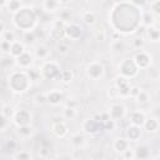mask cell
Segmentation results:
<instances>
[{"label": "cell", "instance_id": "1", "mask_svg": "<svg viewBox=\"0 0 160 160\" xmlns=\"http://www.w3.org/2000/svg\"><path fill=\"white\" fill-rule=\"evenodd\" d=\"M36 21H38V16H36L34 9L28 8V6L20 8L18 11H15L12 14L14 25L22 31L32 30L36 25Z\"/></svg>", "mask_w": 160, "mask_h": 160}, {"label": "cell", "instance_id": "2", "mask_svg": "<svg viewBox=\"0 0 160 160\" xmlns=\"http://www.w3.org/2000/svg\"><path fill=\"white\" fill-rule=\"evenodd\" d=\"M30 80L25 71H12L9 76V86L15 92H24L30 86Z\"/></svg>", "mask_w": 160, "mask_h": 160}, {"label": "cell", "instance_id": "3", "mask_svg": "<svg viewBox=\"0 0 160 160\" xmlns=\"http://www.w3.org/2000/svg\"><path fill=\"white\" fill-rule=\"evenodd\" d=\"M40 74H41V78H44V79L54 80V79H56L59 76L60 68L55 61L46 60V61L42 62V65L40 68Z\"/></svg>", "mask_w": 160, "mask_h": 160}, {"label": "cell", "instance_id": "4", "mask_svg": "<svg viewBox=\"0 0 160 160\" xmlns=\"http://www.w3.org/2000/svg\"><path fill=\"white\" fill-rule=\"evenodd\" d=\"M119 71H120L121 76H124L126 79H131L138 75L139 68L136 66L134 59H124L119 64Z\"/></svg>", "mask_w": 160, "mask_h": 160}, {"label": "cell", "instance_id": "5", "mask_svg": "<svg viewBox=\"0 0 160 160\" xmlns=\"http://www.w3.org/2000/svg\"><path fill=\"white\" fill-rule=\"evenodd\" d=\"M65 22H62L61 20L59 19H55L52 22H51V28L48 32L49 38L51 40H56V41H60L65 38Z\"/></svg>", "mask_w": 160, "mask_h": 160}, {"label": "cell", "instance_id": "6", "mask_svg": "<svg viewBox=\"0 0 160 160\" xmlns=\"http://www.w3.org/2000/svg\"><path fill=\"white\" fill-rule=\"evenodd\" d=\"M12 121L14 124L19 128V126H24V125H29L31 122V114L29 110L26 109H20V110H16L14 111V115H12Z\"/></svg>", "mask_w": 160, "mask_h": 160}, {"label": "cell", "instance_id": "7", "mask_svg": "<svg viewBox=\"0 0 160 160\" xmlns=\"http://www.w3.org/2000/svg\"><path fill=\"white\" fill-rule=\"evenodd\" d=\"M105 72V69H104V65L100 64V62H91L88 65L86 68V74L90 79L92 80H98L100 78H102Z\"/></svg>", "mask_w": 160, "mask_h": 160}, {"label": "cell", "instance_id": "8", "mask_svg": "<svg viewBox=\"0 0 160 160\" xmlns=\"http://www.w3.org/2000/svg\"><path fill=\"white\" fill-rule=\"evenodd\" d=\"M130 81L129 79L124 76H118L115 80V88L119 92V96H129V90H130Z\"/></svg>", "mask_w": 160, "mask_h": 160}, {"label": "cell", "instance_id": "9", "mask_svg": "<svg viewBox=\"0 0 160 160\" xmlns=\"http://www.w3.org/2000/svg\"><path fill=\"white\" fill-rule=\"evenodd\" d=\"M134 61H135V64H136V66H138L139 69H148V68L150 66V64H151V56H150L146 51L140 50V51L135 55Z\"/></svg>", "mask_w": 160, "mask_h": 160}, {"label": "cell", "instance_id": "10", "mask_svg": "<svg viewBox=\"0 0 160 160\" xmlns=\"http://www.w3.org/2000/svg\"><path fill=\"white\" fill-rule=\"evenodd\" d=\"M81 28L75 24V22H70L65 25V36L70 40H79L81 36Z\"/></svg>", "mask_w": 160, "mask_h": 160}, {"label": "cell", "instance_id": "11", "mask_svg": "<svg viewBox=\"0 0 160 160\" xmlns=\"http://www.w3.org/2000/svg\"><path fill=\"white\" fill-rule=\"evenodd\" d=\"M32 62H34V58H32V55H31L30 52H28V51H24L22 54H20V55L16 58V60H15V64H18V66H20L21 69H28V68H30V66L32 65Z\"/></svg>", "mask_w": 160, "mask_h": 160}, {"label": "cell", "instance_id": "12", "mask_svg": "<svg viewBox=\"0 0 160 160\" xmlns=\"http://www.w3.org/2000/svg\"><path fill=\"white\" fill-rule=\"evenodd\" d=\"M56 15H58V19L61 20L65 24H70L74 20V12H72V10L69 9V8H65V6L64 8L60 6L58 9V11H56Z\"/></svg>", "mask_w": 160, "mask_h": 160}, {"label": "cell", "instance_id": "13", "mask_svg": "<svg viewBox=\"0 0 160 160\" xmlns=\"http://www.w3.org/2000/svg\"><path fill=\"white\" fill-rule=\"evenodd\" d=\"M100 126H101V122L99 120H96V119H88V120H85L82 122V130L85 132H88V134L98 132Z\"/></svg>", "mask_w": 160, "mask_h": 160}, {"label": "cell", "instance_id": "14", "mask_svg": "<svg viewBox=\"0 0 160 160\" xmlns=\"http://www.w3.org/2000/svg\"><path fill=\"white\" fill-rule=\"evenodd\" d=\"M64 100L62 92L60 90H51L46 92V102H50L51 105H59Z\"/></svg>", "mask_w": 160, "mask_h": 160}, {"label": "cell", "instance_id": "15", "mask_svg": "<svg viewBox=\"0 0 160 160\" xmlns=\"http://www.w3.org/2000/svg\"><path fill=\"white\" fill-rule=\"evenodd\" d=\"M125 115V108L121 104H112L109 110V116L114 120H119Z\"/></svg>", "mask_w": 160, "mask_h": 160}, {"label": "cell", "instance_id": "16", "mask_svg": "<svg viewBox=\"0 0 160 160\" xmlns=\"http://www.w3.org/2000/svg\"><path fill=\"white\" fill-rule=\"evenodd\" d=\"M51 131L58 136V138H64L68 134V126L65 124V121H56L52 122L51 125Z\"/></svg>", "mask_w": 160, "mask_h": 160}, {"label": "cell", "instance_id": "17", "mask_svg": "<svg viewBox=\"0 0 160 160\" xmlns=\"http://www.w3.org/2000/svg\"><path fill=\"white\" fill-rule=\"evenodd\" d=\"M129 119H130V122L134 124V125H138V126H142L144 121H145V114L142 111H139V110H135L132 112H130L129 115Z\"/></svg>", "mask_w": 160, "mask_h": 160}, {"label": "cell", "instance_id": "18", "mask_svg": "<svg viewBox=\"0 0 160 160\" xmlns=\"http://www.w3.org/2000/svg\"><path fill=\"white\" fill-rule=\"evenodd\" d=\"M24 51H25V46H24V42H21V41H18V40H15V41H12V42H11L9 54H10L12 58H18V56H19L20 54H22Z\"/></svg>", "mask_w": 160, "mask_h": 160}, {"label": "cell", "instance_id": "19", "mask_svg": "<svg viewBox=\"0 0 160 160\" xmlns=\"http://www.w3.org/2000/svg\"><path fill=\"white\" fill-rule=\"evenodd\" d=\"M111 50L115 52V54H122L126 51V41H124L122 39H118V40H112L111 41V45H110Z\"/></svg>", "mask_w": 160, "mask_h": 160}, {"label": "cell", "instance_id": "20", "mask_svg": "<svg viewBox=\"0 0 160 160\" xmlns=\"http://www.w3.org/2000/svg\"><path fill=\"white\" fill-rule=\"evenodd\" d=\"M146 36H148L149 41L158 42L159 41V36H160V31H159L158 26H155V25L146 26Z\"/></svg>", "mask_w": 160, "mask_h": 160}, {"label": "cell", "instance_id": "21", "mask_svg": "<svg viewBox=\"0 0 160 160\" xmlns=\"http://www.w3.org/2000/svg\"><path fill=\"white\" fill-rule=\"evenodd\" d=\"M60 8L59 0H44L42 1V9L46 12H56Z\"/></svg>", "mask_w": 160, "mask_h": 160}, {"label": "cell", "instance_id": "22", "mask_svg": "<svg viewBox=\"0 0 160 160\" xmlns=\"http://www.w3.org/2000/svg\"><path fill=\"white\" fill-rule=\"evenodd\" d=\"M140 134H141L140 126L134 125V124H131V125L128 128V130H126V135H128L129 140H132V141H136V140L140 138Z\"/></svg>", "mask_w": 160, "mask_h": 160}, {"label": "cell", "instance_id": "23", "mask_svg": "<svg viewBox=\"0 0 160 160\" xmlns=\"http://www.w3.org/2000/svg\"><path fill=\"white\" fill-rule=\"evenodd\" d=\"M50 55V50L46 45H38L35 49V56L40 60H46Z\"/></svg>", "mask_w": 160, "mask_h": 160}, {"label": "cell", "instance_id": "24", "mask_svg": "<svg viewBox=\"0 0 160 160\" xmlns=\"http://www.w3.org/2000/svg\"><path fill=\"white\" fill-rule=\"evenodd\" d=\"M142 125H144V128H145L148 131L155 132V131L158 130V128H159V121H158L156 118H150V119H145V121H144Z\"/></svg>", "mask_w": 160, "mask_h": 160}, {"label": "cell", "instance_id": "25", "mask_svg": "<svg viewBox=\"0 0 160 160\" xmlns=\"http://www.w3.org/2000/svg\"><path fill=\"white\" fill-rule=\"evenodd\" d=\"M81 18H82V21H84L86 25H89V26L95 25V24H96V20H98L96 14L92 12V11H85V12H82Z\"/></svg>", "mask_w": 160, "mask_h": 160}, {"label": "cell", "instance_id": "26", "mask_svg": "<svg viewBox=\"0 0 160 160\" xmlns=\"http://www.w3.org/2000/svg\"><path fill=\"white\" fill-rule=\"evenodd\" d=\"M149 155H150V149L146 145H141L136 148V150H134V156L138 159H146Z\"/></svg>", "mask_w": 160, "mask_h": 160}, {"label": "cell", "instance_id": "27", "mask_svg": "<svg viewBox=\"0 0 160 160\" xmlns=\"http://www.w3.org/2000/svg\"><path fill=\"white\" fill-rule=\"evenodd\" d=\"M14 64H15V60L10 54H6L0 58V68L1 69H10Z\"/></svg>", "mask_w": 160, "mask_h": 160}, {"label": "cell", "instance_id": "28", "mask_svg": "<svg viewBox=\"0 0 160 160\" xmlns=\"http://www.w3.org/2000/svg\"><path fill=\"white\" fill-rule=\"evenodd\" d=\"M26 75L30 80V82L32 81H39L41 79V74H40V70L39 69H35V68H28L26 69Z\"/></svg>", "mask_w": 160, "mask_h": 160}, {"label": "cell", "instance_id": "29", "mask_svg": "<svg viewBox=\"0 0 160 160\" xmlns=\"http://www.w3.org/2000/svg\"><path fill=\"white\" fill-rule=\"evenodd\" d=\"M38 40L34 30H29V31H24L22 34V42L24 44H28V45H32L35 41Z\"/></svg>", "mask_w": 160, "mask_h": 160}, {"label": "cell", "instance_id": "30", "mask_svg": "<svg viewBox=\"0 0 160 160\" xmlns=\"http://www.w3.org/2000/svg\"><path fill=\"white\" fill-rule=\"evenodd\" d=\"M69 51H70L69 42H68V41H64V39L60 40V41L58 42V45H56V52L60 54V55H62V56H65V55L69 54Z\"/></svg>", "mask_w": 160, "mask_h": 160}, {"label": "cell", "instance_id": "31", "mask_svg": "<svg viewBox=\"0 0 160 160\" xmlns=\"http://www.w3.org/2000/svg\"><path fill=\"white\" fill-rule=\"evenodd\" d=\"M112 146H114V149L118 151V152H122L125 149H128L129 148V142L125 140V139H116L115 141H114V144H112Z\"/></svg>", "mask_w": 160, "mask_h": 160}, {"label": "cell", "instance_id": "32", "mask_svg": "<svg viewBox=\"0 0 160 160\" xmlns=\"http://www.w3.org/2000/svg\"><path fill=\"white\" fill-rule=\"evenodd\" d=\"M18 134H19L20 138H24V139L30 138V135L32 134V128L30 126V124L29 125H24V126H19Z\"/></svg>", "mask_w": 160, "mask_h": 160}, {"label": "cell", "instance_id": "33", "mask_svg": "<svg viewBox=\"0 0 160 160\" xmlns=\"http://www.w3.org/2000/svg\"><path fill=\"white\" fill-rule=\"evenodd\" d=\"M71 144H72L75 148H80V146H82V145L85 144V138H84V135L80 134V132L72 135V136H71Z\"/></svg>", "mask_w": 160, "mask_h": 160}, {"label": "cell", "instance_id": "34", "mask_svg": "<svg viewBox=\"0 0 160 160\" xmlns=\"http://www.w3.org/2000/svg\"><path fill=\"white\" fill-rule=\"evenodd\" d=\"M62 82H70L74 79V72L71 70H62L60 71L59 76H58Z\"/></svg>", "mask_w": 160, "mask_h": 160}, {"label": "cell", "instance_id": "35", "mask_svg": "<svg viewBox=\"0 0 160 160\" xmlns=\"http://www.w3.org/2000/svg\"><path fill=\"white\" fill-rule=\"evenodd\" d=\"M136 101L139 102V104H146V102H149L150 101V96H149V92L148 91H145V90H140V92L136 95Z\"/></svg>", "mask_w": 160, "mask_h": 160}, {"label": "cell", "instance_id": "36", "mask_svg": "<svg viewBox=\"0 0 160 160\" xmlns=\"http://www.w3.org/2000/svg\"><path fill=\"white\" fill-rule=\"evenodd\" d=\"M6 8H8L9 11H11L14 14L15 11H18L21 8V0H10L6 5Z\"/></svg>", "mask_w": 160, "mask_h": 160}, {"label": "cell", "instance_id": "37", "mask_svg": "<svg viewBox=\"0 0 160 160\" xmlns=\"http://www.w3.org/2000/svg\"><path fill=\"white\" fill-rule=\"evenodd\" d=\"M101 126H102L105 130H114V129H115V126H116V120H114V119L109 118V119H106V120L101 121Z\"/></svg>", "mask_w": 160, "mask_h": 160}, {"label": "cell", "instance_id": "38", "mask_svg": "<svg viewBox=\"0 0 160 160\" xmlns=\"http://www.w3.org/2000/svg\"><path fill=\"white\" fill-rule=\"evenodd\" d=\"M150 12L155 18L159 16V14H160V1L159 0H156V1H154V2L150 4Z\"/></svg>", "mask_w": 160, "mask_h": 160}, {"label": "cell", "instance_id": "39", "mask_svg": "<svg viewBox=\"0 0 160 160\" xmlns=\"http://www.w3.org/2000/svg\"><path fill=\"white\" fill-rule=\"evenodd\" d=\"M94 35H95V39H96L98 41H104V40H106V31H105L102 28L95 30Z\"/></svg>", "mask_w": 160, "mask_h": 160}, {"label": "cell", "instance_id": "40", "mask_svg": "<svg viewBox=\"0 0 160 160\" xmlns=\"http://www.w3.org/2000/svg\"><path fill=\"white\" fill-rule=\"evenodd\" d=\"M141 22L145 25V26H149V25H152V20H154V15L151 12H146L144 14V16L141 18Z\"/></svg>", "mask_w": 160, "mask_h": 160}, {"label": "cell", "instance_id": "41", "mask_svg": "<svg viewBox=\"0 0 160 160\" xmlns=\"http://www.w3.org/2000/svg\"><path fill=\"white\" fill-rule=\"evenodd\" d=\"M62 115H64V118H66V119H72V118L76 115V109H72V108L66 106V108L64 109V111H62Z\"/></svg>", "mask_w": 160, "mask_h": 160}, {"label": "cell", "instance_id": "42", "mask_svg": "<svg viewBox=\"0 0 160 160\" xmlns=\"http://www.w3.org/2000/svg\"><path fill=\"white\" fill-rule=\"evenodd\" d=\"M1 114H4L6 118H12L14 115V108L11 105H4L2 106V110H1Z\"/></svg>", "mask_w": 160, "mask_h": 160}, {"label": "cell", "instance_id": "43", "mask_svg": "<svg viewBox=\"0 0 160 160\" xmlns=\"http://www.w3.org/2000/svg\"><path fill=\"white\" fill-rule=\"evenodd\" d=\"M2 40L9 41V42L15 41V34H14L12 31H10V30H5V31L2 32Z\"/></svg>", "mask_w": 160, "mask_h": 160}, {"label": "cell", "instance_id": "44", "mask_svg": "<svg viewBox=\"0 0 160 160\" xmlns=\"http://www.w3.org/2000/svg\"><path fill=\"white\" fill-rule=\"evenodd\" d=\"M144 45H145V42L141 38H136V39L132 40V48L136 49V50H142Z\"/></svg>", "mask_w": 160, "mask_h": 160}, {"label": "cell", "instance_id": "45", "mask_svg": "<svg viewBox=\"0 0 160 160\" xmlns=\"http://www.w3.org/2000/svg\"><path fill=\"white\" fill-rule=\"evenodd\" d=\"M35 102L38 105H42L46 102V92H39L35 95Z\"/></svg>", "mask_w": 160, "mask_h": 160}, {"label": "cell", "instance_id": "46", "mask_svg": "<svg viewBox=\"0 0 160 160\" xmlns=\"http://www.w3.org/2000/svg\"><path fill=\"white\" fill-rule=\"evenodd\" d=\"M9 126V118H6L4 114L0 112V130H5Z\"/></svg>", "mask_w": 160, "mask_h": 160}, {"label": "cell", "instance_id": "47", "mask_svg": "<svg viewBox=\"0 0 160 160\" xmlns=\"http://www.w3.org/2000/svg\"><path fill=\"white\" fill-rule=\"evenodd\" d=\"M10 45H11V42H9V41H5V40H1V41H0V49H1L5 54H9V51H10Z\"/></svg>", "mask_w": 160, "mask_h": 160}, {"label": "cell", "instance_id": "48", "mask_svg": "<svg viewBox=\"0 0 160 160\" xmlns=\"http://www.w3.org/2000/svg\"><path fill=\"white\" fill-rule=\"evenodd\" d=\"M140 90H141V89H140L139 86H136V85H134V86H130V90H129V96L135 99V98H136V95L140 92Z\"/></svg>", "mask_w": 160, "mask_h": 160}, {"label": "cell", "instance_id": "49", "mask_svg": "<svg viewBox=\"0 0 160 160\" xmlns=\"http://www.w3.org/2000/svg\"><path fill=\"white\" fill-rule=\"evenodd\" d=\"M122 156H124L125 159H134V158H135V156H134V150L130 149V148L125 149V150L122 151Z\"/></svg>", "mask_w": 160, "mask_h": 160}, {"label": "cell", "instance_id": "50", "mask_svg": "<svg viewBox=\"0 0 160 160\" xmlns=\"http://www.w3.org/2000/svg\"><path fill=\"white\" fill-rule=\"evenodd\" d=\"M130 1V4H132L134 6H136V8H142L145 4H146V0H129Z\"/></svg>", "mask_w": 160, "mask_h": 160}, {"label": "cell", "instance_id": "51", "mask_svg": "<svg viewBox=\"0 0 160 160\" xmlns=\"http://www.w3.org/2000/svg\"><path fill=\"white\" fill-rule=\"evenodd\" d=\"M6 149H8V150H15V149H16V142H15L12 139L8 140V141H6Z\"/></svg>", "mask_w": 160, "mask_h": 160}, {"label": "cell", "instance_id": "52", "mask_svg": "<svg viewBox=\"0 0 160 160\" xmlns=\"http://www.w3.org/2000/svg\"><path fill=\"white\" fill-rule=\"evenodd\" d=\"M15 158H16V159H30L31 155H30L29 152H19V154L15 155Z\"/></svg>", "mask_w": 160, "mask_h": 160}, {"label": "cell", "instance_id": "53", "mask_svg": "<svg viewBox=\"0 0 160 160\" xmlns=\"http://www.w3.org/2000/svg\"><path fill=\"white\" fill-rule=\"evenodd\" d=\"M66 106L72 108V109H76V108L79 106V102H78V101H74V100H70V101L66 102Z\"/></svg>", "mask_w": 160, "mask_h": 160}, {"label": "cell", "instance_id": "54", "mask_svg": "<svg viewBox=\"0 0 160 160\" xmlns=\"http://www.w3.org/2000/svg\"><path fill=\"white\" fill-rule=\"evenodd\" d=\"M56 121H64V116H54L52 122H56Z\"/></svg>", "mask_w": 160, "mask_h": 160}, {"label": "cell", "instance_id": "55", "mask_svg": "<svg viewBox=\"0 0 160 160\" xmlns=\"http://www.w3.org/2000/svg\"><path fill=\"white\" fill-rule=\"evenodd\" d=\"M4 31H5V25H4V22L0 20V35H2Z\"/></svg>", "mask_w": 160, "mask_h": 160}, {"label": "cell", "instance_id": "56", "mask_svg": "<svg viewBox=\"0 0 160 160\" xmlns=\"http://www.w3.org/2000/svg\"><path fill=\"white\" fill-rule=\"evenodd\" d=\"M9 1H10V0H0V8H2V6H6Z\"/></svg>", "mask_w": 160, "mask_h": 160}, {"label": "cell", "instance_id": "57", "mask_svg": "<svg viewBox=\"0 0 160 160\" xmlns=\"http://www.w3.org/2000/svg\"><path fill=\"white\" fill-rule=\"evenodd\" d=\"M71 0H59V2H60V5H66V4H69Z\"/></svg>", "mask_w": 160, "mask_h": 160}, {"label": "cell", "instance_id": "58", "mask_svg": "<svg viewBox=\"0 0 160 160\" xmlns=\"http://www.w3.org/2000/svg\"><path fill=\"white\" fill-rule=\"evenodd\" d=\"M154 1H156V0H146V2H149V4H151V2H154Z\"/></svg>", "mask_w": 160, "mask_h": 160}]
</instances>
